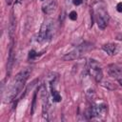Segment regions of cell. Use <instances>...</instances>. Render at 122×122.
Here are the masks:
<instances>
[{
    "mask_svg": "<svg viewBox=\"0 0 122 122\" xmlns=\"http://www.w3.org/2000/svg\"><path fill=\"white\" fill-rule=\"evenodd\" d=\"M30 72H31V69L30 68H26V69L22 70L21 71H19L15 75L14 80L11 83L10 88L7 92V94H6L5 98H4L5 102H10L21 92V90L23 89L26 81L28 80L29 76L30 75Z\"/></svg>",
    "mask_w": 122,
    "mask_h": 122,
    "instance_id": "1",
    "label": "cell"
},
{
    "mask_svg": "<svg viewBox=\"0 0 122 122\" xmlns=\"http://www.w3.org/2000/svg\"><path fill=\"white\" fill-rule=\"evenodd\" d=\"M52 30H53L52 20L50 18L45 19L38 33V40L40 42H46V41L51 40L52 36Z\"/></svg>",
    "mask_w": 122,
    "mask_h": 122,
    "instance_id": "2",
    "label": "cell"
},
{
    "mask_svg": "<svg viewBox=\"0 0 122 122\" xmlns=\"http://www.w3.org/2000/svg\"><path fill=\"white\" fill-rule=\"evenodd\" d=\"M89 71L91 75L94 78V80L99 83L102 78H103V72H102V69L101 66L99 65V63L93 59L90 60V64H89Z\"/></svg>",
    "mask_w": 122,
    "mask_h": 122,
    "instance_id": "3",
    "label": "cell"
},
{
    "mask_svg": "<svg viewBox=\"0 0 122 122\" xmlns=\"http://www.w3.org/2000/svg\"><path fill=\"white\" fill-rule=\"evenodd\" d=\"M95 18L98 27L104 30L109 23V14L104 8H99L95 10Z\"/></svg>",
    "mask_w": 122,
    "mask_h": 122,
    "instance_id": "4",
    "label": "cell"
},
{
    "mask_svg": "<svg viewBox=\"0 0 122 122\" xmlns=\"http://www.w3.org/2000/svg\"><path fill=\"white\" fill-rule=\"evenodd\" d=\"M86 51H88V46H87L86 44L80 45L79 47H77V48L73 49L72 51H71L70 52L66 53V54L62 57V59L65 60V61H71V60L77 59V58H79Z\"/></svg>",
    "mask_w": 122,
    "mask_h": 122,
    "instance_id": "5",
    "label": "cell"
},
{
    "mask_svg": "<svg viewBox=\"0 0 122 122\" xmlns=\"http://www.w3.org/2000/svg\"><path fill=\"white\" fill-rule=\"evenodd\" d=\"M108 72L113 78L122 77V67L117 64H111L108 67Z\"/></svg>",
    "mask_w": 122,
    "mask_h": 122,
    "instance_id": "6",
    "label": "cell"
},
{
    "mask_svg": "<svg viewBox=\"0 0 122 122\" xmlns=\"http://www.w3.org/2000/svg\"><path fill=\"white\" fill-rule=\"evenodd\" d=\"M56 7H57V3L55 0H48V1H46V3L43 4L42 10L46 14H51V12H53L55 10Z\"/></svg>",
    "mask_w": 122,
    "mask_h": 122,
    "instance_id": "7",
    "label": "cell"
},
{
    "mask_svg": "<svg viewBox=\"0 0 122 122\" xmlns=\"http://www.w3.org/2000/svg\"><path fill=\"white\" fill-rule=\"evenodd\" d=\"M92 111H93V115L94 117H101L106 115L107 113V106L104 103H100L97 104L95 106L92 107Z\"/></svg>",
    "mask_w": 122,
    "mask_h": 122,
    "instance_id": "8",
    "label": "cell"
},
{
    "mask_svg": "<svg viewBox=\"0 0 122 122\" xmlns=\"http://www.w3.org/2000/svg\"><path fill=\"white\" fill-rule=\"evenodd\" d=\"M102 49L109 54V55H114L117 51V46L112 43H108L102 46Z\"/></svg>",
    "mask_w": 122,
    "mask_h": 122,
    "instance_id": "9",
    "label": "cell"
},
{
    "mask_svg": "<svg viewBox=\"0 0 122 122\" xmlns=\"http://www.w3.org/2000/svg\"><path fill=\"white\" fill-rule=\"evenodd\" d=\"M15 26H16L15 19H14L13 15L11 14V16H10V38L13 37V33H14V30H15Z\"/></svg>",
    "mask_w": 122,
    "mask_h": 122,
    "instance_id": "10",
    "label": "cell"
},
{
    "mask_svg": "<svg viewBox=\"0 0 122 122\" xmlns=\"http://www.w3.org/2000/svg\"><path fill=\"white\" fill-rule=\"evenodd\" d=\"M51 95H52V100L54 102H59L61 100V96L59 94V92L51 86Z\"/></svg>",
    "mask_w": 122,
    "mask_h": 122,
    "instance_id": "11",
    "label": "cell"
},
{
    "mask_svg": "<svg viewBox=\"0 0 122 122\" xmlns=\"http://www.w3.org/2000/svg\"><path fill=\"white\" fill-rule=\"evenodd\" d=\"M69 18L71 19V20H76L77 19V13H76V11H74V10H72V11H71L70 12V14H69Z\"/></svg>",
    "mask_w": 122,
    "mask_h": 122,
    "instance_id": "12",
    "label": "cell"
},
{
    "mask_svg": "<svg viewBox=\"0 0 122 122\" xmlns=\"http://www.w3.org/2000/svg\"><path fill=\"white\" fill-rule=\"evenodd\" d=\"M116 10H117V11L122 12V2H119V3L117 4V6H116Z\"/></svg>",
    "mask_w": 122,
    "mask_h": 122,
    "instance_id": "13",
    "label": "cell"
},
{
    "mask_svg": "<svg viewBox=\"0 0 122 122\" xmlns=\"http://www.w3.org/2000/svg\"><path fill=\"white\" fill-rule=\"evenodd\" d=\"M37 54L35 53V51H30V54H29V56H30V58H33V57H35Z\"/></svg>",
    "mask_w": 122,
    "mask_h": 122,
    "instance_id": "14",
    "label": "cell"
},
{
    "mask_svg": "<svg viewBox=\"0 0 122 122\" xmlns=\"http://www.w3.org/2000/svg\"><path fill=\"white\" fill-rule=\"evenodd\" d=\"M72 2H73V4H74V5H76V6H78V5H80V4H82V2H83V0H73Z\"/></svg>",
    "mask_w": 122,
    "mask_h": 122,
    "instance_id": "15",
    "label": "cell"
},
{
    "mask_svg": "<svg viewBox=\"0 0 122 122\" xmlns=\"http://www.w3.org/2000/svg\"><path fill=\"white\" fill-rule=\"evenodd\" d=\"M6 1H7V4H8V5H10V4L12 2V0H6Z\"/></svg>",
    "mask_w": 122,
    "mask_h": 122,
    "instance_id": "16",
    "label": "cell"
},
{
    "mask_svg": "<svg viewBox=\"0 0 122 122\" xmlns=\"http://www.w3.org/2000/svg\"><path fill=\"white\" fill-rule=\"evenodd\" d=\"M119 84L122 86V78H120V79H119Z\"/></svg>",
    "mask_w": 122,
    "mask_h": 122,
    "instance_id": "17",
    "label": "cell"
}]
</instances>
